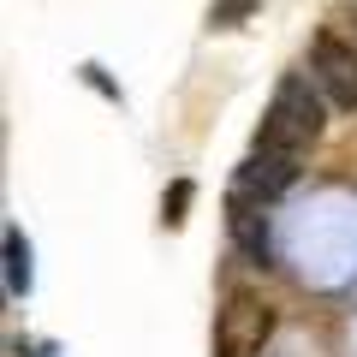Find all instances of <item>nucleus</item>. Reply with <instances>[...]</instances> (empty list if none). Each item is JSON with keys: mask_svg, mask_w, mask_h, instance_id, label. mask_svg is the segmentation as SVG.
Listing matches in <instances>:
<instances>
[{"mask_svg": "<svg viewBox=\"0 0 357 357\" xmlns=\"http://www.w3.org/2000/svg\"><path fill=\"white\" fill-rule=\"evenodd\" d=\"M321 107H328V96L316 89V77H280V89L262 107V126H256L250 149L280 155V161H304L321 137Z\"/></svg>", "mask_w": 357, "mask_h": 357, "instance_id": "nucleus-1", "label": "nucleus"}, {"mask_svg": "<svg viewBox=\"0 0 357 357\" xmlns=\"http://www.w3.org/2000/svg\"><path fill=\"white\" fill-rule=\"evenodd\" d=\"M274 340V304L256 292H227L215 316V357H262Z\"/></svg>", "mask_w": 357, "mask_h": 357, "instance_id": "nucleus-2", "label": "nucleus"}, {"mask_svg": "<svg viewBox=\"0 0 357 357\" xmlns=\"http://www.w3.org/2000/svg\"><path fill=\"white\" fill-rule=\"evenodd\" d=\"M310 77H316V89L328 96V107L357 114V48L340 30H316V36H310Z\"/></svg>", "mask_w": 357, "mask_h": 357, "instance_id": "nucleus-3", "label": "nucleus"}, {"mask_svg": "<svg viewBox=\"0 0 357 357\" xmlns=\"http://www.w3.org/2000/svg\"><path fill=\"white\" fill-rule=\"evenodd\" d=\"M227 232H232V244H238L250 262H262V268H268L274 244H268V203H262V197L232 191V197H227Z\"/></svg>", "mask_w": 357, "mask_h": 357, "instance_id": "nucleus-4", "label": "nucleus"}, {"mask_svg": "<svg viewBox=\"0 0 357 357\" xmlns=\"http://www.w3.org/2000/svg\"><path fill=\"white\" fill-rule=\"evenodd\" d=\"M298 167H304V161H280V155H262V149H250V161H244V167H238V178H232V191L274 203L280 191H292Z\"/></svg>", "mask_w": 357, "mask_h": 357, "instance_id": "nucleus-5", "label": "nucleus"}, {"mask_svg": "<svg viewBox=\"0 0 357 357\" xmlns=\"http://www.w3.org/2000/svg\"><path fill=\"white\" fill-rule=\"evenodd\" d=\"M6 292L13 298L30 292V244H24L18 227H6Z\"/></svg>", "mask_w": 357, "mask_h": 357, "instance_id": "nucleus-6", "label": "nucleus"}, {"mask_svg": "<svg viewBox=\"0 0 357 357\" xmlns=\"http://www.w3.org/2000/svg\"><path fill=\"white\" fill-rule=\"evenodd\" d=\"M256 6H262V0H215V6H208V24H215V30H232V24H244Z\"/></svg>", "mask_w": 357, "mask_h": 357, "instance_id": "nucleus-7", "label": "nucleus"}, {"mask_svg": "<svg viewBox=\"0 0 357 357\" xmlns=\"http://www.w3.org/2000/svg\"><path fill=\"white\" fill-rule=\"evenodd\" d=\"M185 208H191V178H178L173 191H167V203H161V220H167V227H178V220H185Z\"/></svg>", "mask_w": 357, "mask_h": 357, "instance_id": "nucleus-8", "label": "nucleus"}]
</instances>
